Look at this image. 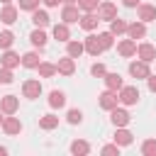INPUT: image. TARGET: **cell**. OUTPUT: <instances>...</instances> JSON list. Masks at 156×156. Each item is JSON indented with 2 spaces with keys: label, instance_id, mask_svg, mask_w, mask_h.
I'll use <instances>...</instances> for the list:
<instances>
[{
  "label": "cell",
  "instance_id": "603a6c76",
  "mask_svg": "<svg viewBox=\"0 0 156 156\" xmlns=\"http://www.w3.org/2000/svg\"><path fill=\"white\" fill-rule=\"evenodd\" d=\"M32 22H34L37 27H46V24H49V15L37 7V10H32Z\"/></svg>",
  "mask_w": 156,
  "mask_h": 156
},
{
  "label": "cell",
  "instance_id": "8d00e7d4",
  "mask_svg": "<svg viewBox=\"0 0 156 156\" xmlns=\"http://www.w3.org/2000/svg\"><path fill=\"white\" fill-rule=\"evenodd\" d=\"M80 119H83L80 110H68V122H71V124H78Z\"/></svg>",
  "mask_w": 156,
  "mask_h": 156
},
{
  "label": "cell",
  "instance_id": "74e56055",
  "mask_svg": "<svg viewBox=\"0 0 156 156\" xmlns=\"http://www.w3.org/2000/svg\"><path fill=\"white\" fill-rule=\"evenodd\" d=\"M90 73L98 76V78H102V76H105V66H102V63H93V66H90Z\"/></svg>",
  "mask_w": 156,
  "mask_h": 156
},
{
  "label": "cell",
  "instance_id": "5b68a950",
  "mask_svg": "<svg viewBox=\"0 0 156 156\" xmlns=\"http://www.w3.org/2000/svg\"><path fill=\"white\" fill-rule=\"evenodd\" d=\"M17 107H20L17 95H5V98L0 100V110H2L5 115H15V112H17Z\"/></svg>",
  "mask_w": 156,
  "mask_h": 156
},
{
  "label": "cell",
  "instance_id": "8fae6325",
  "mask_svg": "<svg viewBox=\"0 0 156 156\" xmlns=\"http://www.w3.org/2000/svg\"><path fill=\"white\" fill-rule=\"evenodd\" d=\"M98 17H100V20H115V17H117L115 2H102V5L98 7Z\"/></svg>",
  "mask_w": 156,
  "mask_h": 156
},
{
  "label": "cell",
  "instance_id": "d6a6232c",
  "mask_svg": "<svg viewBox=\"0 0 156 156\" xmlns=\"http://www.w3.org/2000/svg\"><path fill=\"white\" fill-rule=\"evenodd\" d=\"M15 41V34L12 32H0V49H10Z\"/></svg>",
  "mask_w": 156,
  "mask_h": 156
},
{
  "label": "cell",
  "instance_id": "30bf717a",
  "mask_svg": "<svg viewBox=\"0 0 156 156\" xmlns=\"http://www.w3.org/2000/svg\"><path fill=\"white\" fill-rule=\"evenodd\" d=\"M136 12H139V20H141L144 24L156 20V7H154V5H136Z\"/></svg>",
  "mask_w": 156,
  "mask_h": 156
},
{
  "label": "cell",
  "instance_id": "7402d4cb",
  "mask_svg": "<svg viewBox=\"0 0 156 156\" xmlns=\"http://www.w3.org/2000/svg\"><path fill=\"white\" fill-rule=\"evenodd\" d=\"M115 144H119V146H129V144H132V134H129L127 129L117 127V132H115Z\"/></svg>",
  "mask_w": 156,
  "mask_h": 156
},
{
  "label": "cell",
  "instance_id": "4316f807",
  "mask_svg": "<svg viewBox=\"0 0 156 156\" xmlns=\"http://www.w3.org/2000/svg\"><path fill=\"white\" fill-rule=\"evenodd\" d=\"M71 154L85 156V154H90V144H88V141H73V144H71Z\"/></svg>",
  "mask_w": 156,
  "mask_h": 156
},
{
  "label": "cell",
  "instance_id": "bcb514c9",
  "mask_svg": "<svg viewBox=\"0 0 156 156\" xmlns=\"http://www.w3.org/2000/svg\"><path fill=\"white\" fill-rule=\"evenodd\" d=\"M0 127H2V117H0Z\"/></svg>",
  "mask_w": 156,
  "mask_h": 156
},
{
  "label": "cell",
  "instance_id": "277c9868",
  "mask_svg": "<svg viewBox=\"0 0 156 156\" xmlns=\"http://www.w3.org/2000/svg\"><path fill=\"white\" fill-rule=\"evenodd\" d=\"M100 107L102 110H112V107H117V90H105V93H100Z\"/></svg>",
  "mask_w": 156,
  "mask_h": 156
},
{
  "label": "cell",
  "instance_id": "2e32d148",
  "mask_svg": "<svg viewBox=\"0 0 156 156\" xmlns=\"http://www.w3.org/2000/svg\"><path fill=\"white\" fill-rule=\"evenodd\" d=\"M0 63L5 66V68H15V66H20V56L15 54V51H10V49H5V54H2V58H0Z\"/></svg>",
  "mask_w": 156,
  "mask_h": 156
},
{
  "label": "cell",
  "instance_id": "ffe728a7",
  "mask_svg": "<svg viewBox=\"0 0 156 156\" xmlns=\"http://www.w3.org/2000/svg\"><path fill=\"white\" fill-rule=\"evenodd\" d=\"M66 51H68L71 58H78V56L85 51V46H83L80 41H71V39H68V41H66Z\"/></svg>",
  "mask_w": 156,
  "mask_h": 156
},
{
  "label": "cell",
  "instance_id": "8992f818",
  "mask_svg": "<svg viewBox=\"0 0 156 156\" xmlns=\"http://www.w3.org/2000/svg\"><path fill=\"white\" fill-rule=\"evenodd\" d=\"M2 129H5V134L15 136V134L22 132V122H20L17 117H2Z\"/></svg>",
  "mask_w": 156,
  "mask_h": 156
},
{
  "label": "cell",
  "instance_id": "44dd1931",
  "mask_svg": "<svg viewBox=\"0 0 156 156\" xmlns=\"http://www.w3.org/2000/svg\"><path fill=\"white\" fill-rule=\"evenodd\" d=\"M39 127L46 129V132L49 129H56L58 127V117L56 115H44V117H39Z\"/></svg>",
  "mask_w": 156,
  "mask_h": 156
},
{
  "label": "cell",
  "instance_id": "484cf974",
  "mask_svg": "<svg viewBox=\"0 0 156 156\" xmlns=\"http://www.w3.org/2000/svg\"><path fill=\"white\" fill-rule=\"evenodd\" d=\"M49 105H51V107H63V105H66V95H63L61 90H51V93H49Z\"/></svg>",
  "mask_w": 156,
  "mask_h": 156
},
{
  "label": "cell",
  "instance_id": "3957f363",
  "mask_svg": "<svg viewBox=\"0 0 156 156\" xmlns=\"http://www.w3.org/2000/svg\"><path fill=\"white\" fill-rule=\"evenodd\" d=\"M22 93H24V98L34 100V98H39V95H41V83H39V80H24Z\"/></svg>",
  "mask_w": 156,
  "mask_h": 156
},
{
  "label": "cell",
  "instance_id": "9c48e42d",
  "mask_svg": "<svg viewBox=\"0 0 156 156\" xmlns=\"http://www.w3.org/2000/svg\"><path fill=\"white\" fill-rule=\"evenodd\" d=\"M127 34H129V39H144L146 37V27H144V22L139 20V22H134V24H127Z\"/></svg>",
  "mask_w": 156,
  "mask_h": 156
},
{
  "label": "cell",
  "instance_id": "ac0fdd59",
  "mask_svg": "<svg viewBox=\"0 0 156 156\" xmlns=\"http://www.w3.org/2000/svg\"><path fill=\"white\" fill-rule=\"evenodd\" d=\"M0 20H2L5 24H12V22L17 20V7H12V5L7 2V5L2 7V12H0Z\"/></svg>",
  "mask_w": 156,
  "mask_h": 156
},
{
  "label": "cell",
  "instance_id": "6da1fadb",
  "mask_svg": "<svg viewBox=\"0 0 156 156\" xmlns=\"http://www.w3.org/2000/svg\"><path fill=\"white\" fill-rule=\"evenodd\" d=\"M117 100H119L122 105H136V102H139V90H136V85H122Z\"/></svg>",
  "mask_w": 156,
  "mask_h": 156
},
{
  "label": "cell",
  "instance_id": "ba28073f",
  "mask_svg": "<svg viewBox=\"0 0 156 156\" xmlns=\"http://www.w3.org/2000/svg\"><path fill=\"white\" fill-rule=\"evenodd\" d=\"M110 119H112L115 127H124V124H129V112H127V110L112 107V110H110Z\"/></svg>",
  "mask_w": 156,
  "mask_h": 156
},
{
  "label": "cell",
  "instance_id": "ee69618b",
  "mask_svg": "<svg viewBox=\"0 0 156 156\" xmlns=\"http://www.w3.org/2000/svg\"><path fill=\"white\" fill-rule=\"evenodd\" d=\"M61 2H66V5H73V2H76V0H61Z\"/></svg>",
  "mask_w": 156,
  "mask_h": 156
},
{
  "label": "cell",
  "instance_id": "b9f144b4",
  "mask_svg": "<svg viewBox=\"0 0 156 156\" xmlns=\"http://www.w3.org/2000/svg\"><path fill=\"white\" fill-rule=\"evenodd\" d=\"M58 2H61V0H44V5H46V7H56Z\"/></svg>",
  "mask_w": 156,
  "mask_h": 156
},
{
  "label": "cell",
  "instance_id": "f35d334b",
  "mask_svg": "<svg viewBox=\"0 0 156 156\" xmlns=\"http://www.w3.org/2000/svg\"><path fill=\"white\" fill-rule=\"evenodd\" d=\"M102 154H119V144H107V146H102Z\"/></svg>",
  "mask_w": 156,
  "mask_h": 156
},
{
  "label": "cell",
  "instance_id": "f6af8a7d",
  "mask_svg": "<svg viewBox=\"0 0 156 156\" xmlns=\"http://www.w3.org/2000/svg\"><path fill=\"white\" fill-rule=\"evenodd\" d=\"M2 2H5V5H7V2H12V0H2Z\"/></svg>",
  "mask_w": 156,
  "mask_h": 156
},
{
  "label": "cell",
  "instance_id": "4dcf8cb0",
  "mask_svg": "<svg viewBox=\"0 0 156 156\" xmlns=\"http://www.w3.org/2000/svg\"><path fill=\"white\" fill-rule=\"evenodd\" d=\"M98 41H100V46H102V51H105V49H110V46L115 44V34H112V32H102V34H98Z\"/></svg>",
  "mask_w": 156,
  "mask_h": 156
},
{
  "label": "cell",
  "instance_id": "1f68e13d",
  "mask_svg": "<svg viewBox=\"0 0 156 156\" xmlns=\"http://www.w3.org/2000/svg\"><path fill=\"white\" fill-rule=\"evenodd\" d=\"M141 154L144 156H156V139H146L141 144Z\"/></svg>",
  "mask_w": 156,
  "mask_h": 156
},
{
  "label": "cell",
  "instance_id": "836d02e7",
  "mask_svg": "<svg viewBox=\"0 0 156 156\" xmlns=\"http://www.w3.org/2000/svg\"><path fill=\"white\" fill-rule=\"evenodd\" d=\"M76 2H78V7H80V10L93 12V10H98V2H100V0H76Z\"/></svg>",
  "mask_w": 156,
  "mask_h": 156
},
{
  "label": "cell",
  "instance_id": "9a60e30c",
  "mask_svg": "<svg viewBox=\"0 0 156 156\" xmlns=\"http://www.w3.org/2000/svg\"><path fill=\"white\" fill-rule=\"evenodd\" d=\"M61 20H63L66 24H73V22H78V20H80V15H78V7H73V5H66V7H63V12H61Z\"/></svg>",
  "mask_w": 156,
  "mask_h": 156
},
{
  "label": "cell",
  "instance_id": "7c38bea8",
  "mask_svg": "<svg viewBox=\"0 0 156 156\" xmlns=\"http://www.w3.org/2000/svg\"><path fill=\"white\" fill-rule=\"evenodd\" d=\"M98 22H100V17H98V15H93V12H85V15L78 20V24H80L85 32H93V29L98 27Z\"/></svg>",
  "mask_w": 156,
  "mask_h": 156
},
{
  "label": "cell",
  "instance_id": "7a4b0ae2",
  "mask_svg": "<svg viewBox=\"0 0 156 156\" xmlns=\"http://www.w3.org/2000/svg\"><path fill=\"white\" fill-rule=\"evenodd\" d=\"M73 71H76V58H71V56L58 58V63H56V73H61V76H73Z\"/></svg>",
  "mask_w": 156,
  "mask_h": 156
},
{
  "label": "cell",
  "instance_id": "ab89813d",
  "mask_svg": "<svg viewBox=\"0 0 156 156\" xmlns=\"http://www.w3.org/2000/svg\"><path fill=\"white\" fill-rule=\"evenodd\" d=\"M146 80H149V90H151V93H156V76H151V73H149V78H146Z\"/></svg>",
  "mask_w": 156,
  "mask_h": 156
},
{
  "label": "cell",
  "instance_id": "e575fe53",
  "mask_svg": "<svg viewBox=\"0 0 156 156\" xmlns=\"http://www.w3.org/2000/svg\"><path fill=\"white\" fill-rule=\"evenodd\" d=\"M0 83H2V85L12 83V71H10V68H5V66H0Z\"/></svg>",
  "mask_w": 156,
  "mask_h": 156
},
{
  "label": "cell",
  "instance_id": "d6986e66",
  "mask_svg": "<svg viewBox=\"0 0 156 156\" xmlns=\"http://www.w3.org/2000/svg\"><path fill=\"white\" fill-rule=\"evenodd\" d=\"M83 46H85V51H88L90 56H98V54L102 51V46H100V41H98V37H88Z\"/></svg>",
  "mask_w": 156,
  "mask_h": 156
},
{
  "label": "cell",
  "instance_id": "cb8c5ba5",
  "mask_svg": "<svg viewBox=\"0 0 156 156\" xmlns=\"http://www.w3.org/2000/svg\"><path fill=\"white\" fill-rule=\"evenodd\" d=\"M54 39H58V41H68L71 39V32H68V24L66 22L54 27Z\"/></svg>",
  "mask_w": 156,
  "mask_h": 156
},
{
  "label": "cell",
  "instance_id": "52a82bcc",
  "mask_svg": "<svg viewBox=\"0 0 156 156\" xmlns=\"http://www.w3.org/2000/svg\"><path fill=\"white\" fill-rule=\"evenodd\" d=\"M129 73L134 78H149V63L146 61H132L129 63Z\"/></svg>",
  "mask_w": 156,
  "mask_h": 156
},
{
  "label": "cell",
  "instance_id": "f1b7e54d",
  "mask_svg": "<svg viewBox=\"0 0 156 156\" xmlns=\"http://www.w3.org/2000/svg\"><path fill=\"white\" fill-rule=\"evenodd\" d=\"M110 32H112V34H122V32H127V22L119 20V17L110 20Z\"/></svg>",
  "mask_w": 156,
  "mask_h": 156
},
{
  "label": "cell",
  "instance_id": "e0dca14e",
  "mask_svg": "<svg viewBox=\"0 0 156 156\" xmlns=\"http://www.w3.org/2000/svg\"><path fill=\"white\" fill-rule=\"evenodd\" d=\"M102 78H105V85H107L110 90H119V88L124 85V83H122V76H119V73H105Z\"/></svg>",
  "mask_w": 156,
  "mask_h": 156
},
{
  "label": "cell",
  "instance_id": "4fadbf2b",
  "mask_svg": "<svg viewBox=\"0 0 156 156\" xmlns=\"http://www.w3.org/2000/svg\"><path fill=\"white\" fill-rule=\"evenodd\" d=\"M136 54H139V58L146 61V63H151V61L156 58V49H154L151 44H139V46H136Z\"/></svg>",
  "mask_w": 156,
  "mask_h": 156
},
{
  "label": "cell",
  "instance_id": "5bb4252c",
  "mask_svg": "<svg viewBox=\"0 0 156 156\" xmlns=\"http://www.w3.org/2000/svg\"><path fill=\"white\" fill-rule=\"evenodd\" d=\"M117 51H119L124 58H129V56H134V54H136V41H134V39H124V41H119Z\"/></svg>",
  "mask_w": 156,
  "mask_h": 156
},
{
  "label": "cell",
  "instance_id": "d590c367",
  "mask_svg": "<svg viewBox=\"0 0 156 156\" xmlns=\"http://www.w3.org/2000/svg\"><path fill=\"white\" fill-rule=\"evenodd\" d=\"M39 7V0H20V10H37Z\"/></svg>",
  "mask_w": 156,
  "mask_h": 156
},
{
  "label": "cell",
  "instance_id": "f546056e",
  "mask_svg": "<svg viewBox=\"0 0 156 156\" xmlns=\"http://www.w3.org/2000/svg\"><path fill=\"white\" fill-rule=\"evenodd\" d=\"M29 41H32L34 46H44V44H46V34L41 32V27H39V29H34V32L29 34Z\"/></svg>",
  "mask_w": 156,
  "mask_h": 156
},
{
  "label": "cell",
  "instance_id": "60d3db41",
  "mask_svg": "<svg viewBox=\"0 0 156 156\" xmlns=\"http://www.w3.org/2000/svg\"><path fill=\"white\" fill-rule=\"evenodd\" d=\"M122 2H124L127 7H136V5H139V0H122Z\"/></svg>",
  "mask_w": 156,
  "mask_h": 156
},
{
  "label": "cell",
  "instance_id": "83f0119b",
  "mask_svg": "<svg viewBox=\"0 0 156 156\" xmlns=\"http://www.w3.org/2000/svg\"><path fill=\"white\" fill-rule=\"evenodd\" d=\"M37 71H39V76H41V78H51V76L56 73V66H54V63H44V61H39Z\"/></svg>",
  "mask_w": 156,
  "mask_h": 156
},
{
  "label": "cell",
  "instance_id": "d4e9b609",
  "mask_svg": "<svg viewBox=\"0 0 156 156\" xmlns=\"http://www.w3.org/2000/svg\"><path fill=\"white\" fill-rule=\"evenodd\" d=\"M20 63H22L24 68H37V66H39V54L29 51V54H24V56L20 58Z\"/></svg>",
  "mask_w": 156,
  "mask_h": 156
},
{
  "label": "cell",
  "instance_id": "7bdbcfd3",
  "mask_svg": "<svg viewBox=\"0 0 156 156\" xmlns=\"http://www.w3.org/2000/svg\"><path fill=\"white\" fill-rule=\"evenodd\" d=\"M5 154H7V149H2V146H0V156H5Z\"/></svg>",
  "mask_w": 156,
  "mask_h": 156
}]
</instances>
